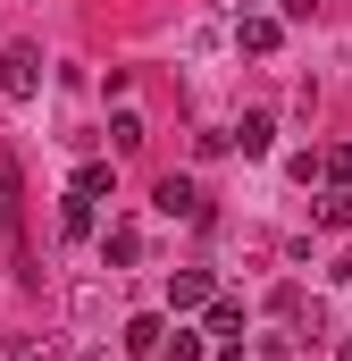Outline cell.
<instances>
[{
    "mask_svg": "<svg viewBox=\"0 0 352 361\" xmlns=\"http://www.w3.org/2000/svg\"><path fill=\"white\" fill-rule=\"evenodd\" d=\"M151 210H160V219H201L210 202H201L193 177H160V185H151Z\"/></svg>",
    "mask_w": 352,
    "mask_h": 361,
    "instance_id": "cell-1",
    "label": "cell"
},
{
    "mask_svg": "<svg viewBox=\"0 0 352 361\" xmlns=\"http://www.w3.org/2000/svg\"><path fill=\"white\" fill-rule=\"evenodd\" d=\"M0 92H17V101L42 92V51H34V42H17V51L0 59Z\"/></svg>",
    "mask_w": 352,
    "mask_h": 361,
    "instance_id": "cell-2",
    "label": "cell"
},
{
    "mask_svg": "<svg viewBox=\"0 0 352 361\" xmlns=\"http://www.w3.org/2000/svg\"><path fill=\"white\" fill-rule=\"evenodd\" d=\"M277 42H285V17H260V8H252V17H235V51H252V59H268Z\"/></svg>",
    "mask_w": 352,
    "mask_h": 361,
    "instance_id": "cell-3",
    "label": "cell"
},
{
    "mask_svg": "<svg viewBox=\"0 0 352 361\" xmlns=\"http://www.w3.org/2000/svg\"><path fill=\"white\" fill-rule=\"evenodd\" d=\"M92 227H101V219H92V193H76V185H68V202H59V235H68V244H84Z\"/></svg>",
    "mask_w": 352,
    "mask_h": 361,
    "instance_id": "cell-4",
    "label": "cell"
},
{
    "mask_svg": "<svg viewBox=\"0 0 352 361\" xmlns=\"http://www.w3.org/2000/svg\"><path fill=\"white\" fill-rule=\"evenodd\" d=\"M210 302V269H176L168 277V311H201Z\"/></svg>",
    "mask_w": 352,
    "mask_h": 361,
    "instance_id": "cell-5",
    "label": "cell"
},
{
    "mask_svg": "<svg viewBox=\"0 0 352 361\" xmlns=\"http://www.w3.org/2000/svg\"><path fill=\"white\" fill-rule=\"evenodd\" d=\"M160 336H168V319H160V311L126 319V353H134V361H151V353H160Z\"/></svg>",
    "mask_w": 352,
    "mask_h": 361,
    "instance_id": "cell-6",
    "label": "cell"
},
{
    "mask_svg": "<svg viewBox=\"0 0 352 361\" xmlns=\"http://www.w3.org/2000/svg\"><path fill=\"white\" fill-rule=\"evenodd\" d=\"M235 143H244V160H268V143H277V118H268V109H252V118L235 126Z\"/></svg>",
    "mask_w": 352,
    "mask_h": 361,
    "instance_id": "cell-7",
    "label": "cell"
},
{
    "mask_svg": "<svg viewBox=\"0 0 352 361\" xmlns=\"http://www.w3.org/2000/svg\"><path fill=\"white\" fill-rule=\"evenodd\" d=\"M101 261H109V269H134V261H143V235H134V227H109V235H101Z\"/></svg>",
    "mask_w": 352,
    "mask_h": 361,
    "instance_id": "cell-8",
    "label": "cell"
},
{
    "mask_svg": "<svg viewBox=\"0 0 352 361\" xmlns=\"http://www.w3.org/2000/svg\"><path fill=\"white\" fill-rule=\"evenodd\" d=\"M201 319H210V336H235V328H244V302H227V294H210V302H201Z\"/></svg>",
    "mask_w": 352,
    "mask_h": 361,
    "instance_id": "cell-9",
    "label": "cell"
},
{
    "mask_svg": "<svg viewBox=\"0 0 352 361\" xmlns=\"http://www.w3.org/2000/svg\"><path fill=\"white\" fill-rule=\"evenodd\" d=\"M319 227H352V185H327L319 193Z\"/></svg>",
    "mask_w": 352,
    "mask_h": 361,
    "instance_id": "cell-10",
    "label": "cell"
},
{
    "mask_svg": "<svg viewBox=\"0 0 352 361\" xmlns=\"http://www.w3.org/2000/svg\"><path fill=\"white\" fill-rule=\"evenodd\" d=\"M310 169H319V177H327V185H352V143H336V152H319Z\"/></svg>",
    "mask_w": 352,
    "mask_h": 361,
    "instance_id": "cell-11",
    "label": "cell"
},
{
    "mask_svg": "<svg viewBox=\"0 0 352 361\" xmlns=\"http://www.w3.org/2000/svg\"><path fill=\"white\" fill-rule=\"evenodd\" d=\"M109 143H118V152H143V118L118 109V118H109Z\"/></svg>",
    "mask_w": 352,
    "mask_h": 361,
    "instance_id": "cell-12",
    "label": "cell"
},
{
    "mask_svg": "<svg viewBox=\"0 0 352 361\" xmlns=\"http://www.w3.org/2000/svg\"><path fill=\"white\" fill-rule=\"evenodd\" d=\"M160 353H168V361H201V336H193V328H168Z\"/></svg>",
    "mask_w": 352,
    "mask_h": 361,
    "instance_id": "cell-13",
    "label": "cell"
},
{
    "mask_svg": "<svg viewBox=\"0 0 352 361\" xmlns=\"http://www.w3.org/2000/svg\"><path fill=\"white\" fill-rule=\"evenodd\" d=\"M76 193H92V202H101V193H109V160H84V169H76Z\"/></svg>",
    "mask_w": 352,
    "mask_h": 361,
    "instance_id": "cell-14",
    "label": "cell"
},
{
    "mask_svg": "<svg viewBox=\"0 0 352 361\" xmlns=\"http://www.w3.org/2000/svg\"><path fill=\"white\" fill-rule=\"evenodd\" d=\"M8 361H51V336H17V345H8Z\"/></svg>",
    "mask_w": 352,
    "mask_h": 361,
    "instance_id": "cell-15",
    "label": "cell"
},
{
    "mask_svg": "<svg viewBox=\"0 0 352 361\" xmlns=\"http://www.w3.org/2000/svg\"><path fill=\"white\" fill-rule=\"evenodd\" d=\"M336 361H352V345H344V353H336Z\"/></svg>",
    "mask_w": 352,
    "mask_h": 361,
    "instance_id": "cell-16",
    "label": "cell"
}]
</instances>
